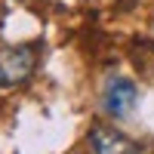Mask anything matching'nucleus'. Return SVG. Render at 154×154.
Returning a JSON list of instances; mask_svg holds the SVG:
<instances>
[{"label": "nucleus", "mask_w": 154, "mask_h": 154, "mask_svg": "<svg viewBox=\"0 0 154 154\" xmlns=\"http://www.w3.org/2000/svg\"><path fill=\"white\" fill-rule=\"evenodd\" d=\"M37 62H40V46L37 43H19V46H6L0 53V86H22L28 83Z\"/></svg>", "instance_id": "1"}, {"label": "nucleus", "mask_w": 154, "mask_h": 154, "mask_svg": "<svg viewBox=\"0 0 154 154\" xmlns=\"http://www.w3.org/2000/svg\"><path fill=\"white\" fill-rule=\"evenodd\" d=\"M139 108V86L123 74H111L102 86V111L111 120H130Z\"/></svg>", "instance_id": "2"}, {"label": "nucleus", "mask_w": 154, "mask_h": 154, "mask_svg": "<svg viewBox=\"0 0 154 154\" xmlns=\"http://www.w3.org/2000/svg\"><path fill=\"white\" fill-rule=\"evenodd\" d=\"M86 139H89L93 154H148L145 142H136L133 136H126L123 130L111 123H93Z\"/></svg>", "instance_id": "3"}, {"label": "nucleus", "mask_w": 154, "mask_h": 154, "mask_svg": "<svg viewBox=\"0 0 154 154\" xmlns=\"http://www.w3.org/2000/svg\"><path fill=\"white\" fill-rule=\"evenodd\" d=\"M154 40H136V46H133V62H136V68H139V74H145V77H154Z\"/></svg>", "instance_id": "4"}]
</instances>
